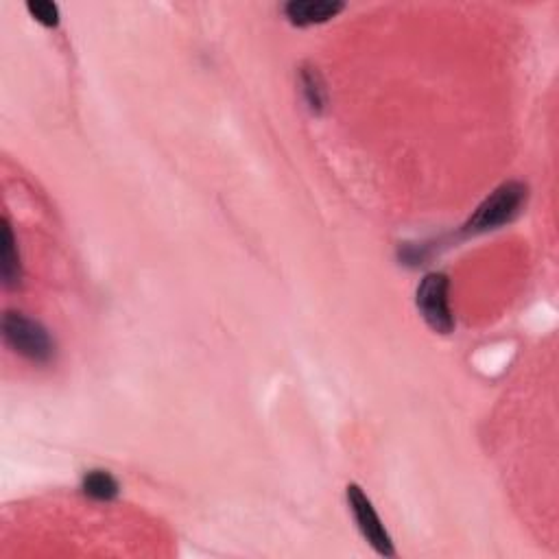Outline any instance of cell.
<instances>
[{"label":"cell","instance_id":"obj_9","mask_svg":"<svg viewBox=\"0 0 559 559\" xmlns=\"http://www.w3.org/2000/svg\"><path fill=\"white\" fill-rule=\"evenodd\" d=\"M27 11L35 22H40L42 27L55 29L59 25V7L51 0H29Z\"/></svg>","mask_w":559,"mask_h":559},{"label":"cell","instance_id":"obj_4","mask_svg":"<svg viewBox=\"0 0 559 559\" xmlns=\"http://www.w3.org/2000/svg\"><path fill=\"white\" fill-rule=\"evenodd\" d=\"M346 498H348V507L352 511L356 527H359L367 544H370L378 555L394 557L396 555L394 540H391L389 531L385 529L383 520H380V516L376 514L370 498H367V494L361 490V485L350 483L346 487Z\"/></svg>","mask_w":559,"mask_h":559},{"label":"cell","instance_id":"obj_2","mask_svg":"<svg viewBox=\"0 0 559 559\" xmlns=\"http://www.w3.org/2000/svg\"><path fill=\"white\" fill-rule=\"evenodd\" d=\"M3 339L7 348L31 363H51L55 356V339L40 321L22 313L9 311L3 317Z\"/></svg>","mask_w":559,"mask_h":559},{"label":"cell","instance_id":"obj_8","mask_svg":"<svg viewBox=\"0 0 559 559\" xmlns=\"http://www.w3.org/2000/svg\"><path fill=\"white\" fill-rule=\"evenodd\" d=\"M300 83H302V94L304 101L308 105V110L313 114H321L326 110V88L324 81H321L317 68H302L300 73Z\"/></svg>","mask_w":559,"mask_h":559},{"label":"cell","instance_id":"obj_5","mask_svg":"<svg viewBox=\"0 0 559 559\" xmlns=\"http://www.w3.org/2000/svg\"><path fill=\"white\" fill-rule=\"evenodd\" d=\"M343 7L346 5L339 3V0H291V3L284 5V16L295 27H311L324 25V22L337 18Z\"/></svg>","mask_w":559,"mask_h":559},{"label":"cell","instance_id":"obj_1","mask_svg":"<svg viewBox=\"0 0 559 559\" xmlns=\"http://www.w3.org/2000/svg\"><path fill=\"white\" fill-rule=\"evenodd\" d=\"M529 199V186L522 182H505L494 193L487 195L479 208L474 210L468 223L463 225V234L474 236L483 232H492L514 221L525 210Z\"/></svg>","mask_w":559,"mask_h":559},{"label":"cell","instance_id":"obj_6","mask_svg":"<svg viewBox=\"0 0 559 559\" xmlns=\"http://www.w3.org/2000/svg\"><path fill=\"white\" fill-rule=\"evenodd\" d=\"M0 276H3L5 289H16L22 280L16 236L7 221H3V239H0Z\"/></svg>","mask_w":559,"mask_h":559},{"label":"cell","instance_id":"obj_7","mask_svg":"<svg viewBox=\"0 0 559 559\" xmlns=\"http://www.w3.org/2000/svg\"><path fill=\"white\" fill-rule=\"evenodd\" d=\"M81 492L92 498V501L110 503L121 494V485H118V481L107 470H90L83 474Z\"/></svg>","mask_w":559,"mask_h":559},{"label":"cell","instance_id":"obj_3","mask_svg":"<svg viewBox=\"0 0 559 559\" xmlns=\"http://www.w3.org/2000/svg\"><path fill=\"white\" fill-rule=\"evenodd\" d=\"M450 280L442 271H431L422 278L415 291V306L426 321V326L437 335H450L455 330V317L448 302Z\"/></svg>","mask_w":559,"mask_h":559}]
</instances>
